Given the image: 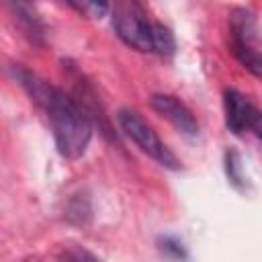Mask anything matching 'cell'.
Here are the masks:
<instances>
[{"label":"cell","mask_w":262,"mask_h":262,"mask_svg":"<svg viewBox=\"0 0 262 262\" xmlns=\"http://www.w3.org/2000/svg\"><path fill=\"white\" fill-rule=\"evenodd\" d=\"M12 76L29 94V98L45 113L57 154L70 162L80 160L92 139V121L76 96L49 84L20 63L12 66Z\"/></svg>","instance_id":"1"},{"label":"cell","mask_w":262,"mask_h":262,"mask_svg":"<svg viewBox=\"0 0 262 262\" xmlns=\"http://www.w3.org/2000/svg\"><path fill=\"white\" fill-rule=\"evenodd\" d=\"M154 25L139 0H115L113 29L127 47L154 53Z\"/></svg>","instance_id":"2"},{"label":"cell","mask_w":262,"mask_h":262,"mask_svg":"<svg viewBox=\"0 0 262 262\" xmlns=\"http://www.w3.org/2000/svg\"><path fill=\"white\" fill-rule=\"evenodd\" d=\"M117 123L121 131L151 160H156L160 166L168 170H180L182 164L174 156V151L158 137V133L151 129V125L133 108H121L117 113Z\"/></svg>","instance_id":"3"},{"label":"cell","mask_w":262,"mask_h":262,"mask_svg":"<svg viewBox=\"0 0 262 262\" xmlns=\"http://www.w3.org/2000/svg\"><path fill=\"white\" fill-rule=\"evenodd\" d=\"M223 113H225V127L233 135L252 133L262 143V111L246 94H242L235 88H225Z\"/></svg>","instance_id":"4"},{"label":"cell","mask_w":262,"mask_h":262,"mask_svg":"<svg viewBox=\"0 0 262 262\" xmlns=\"http://www.w3.org/2000/svg\"><path fill=\"white\" fill-rule=\"evenodd\" d=\"M14 25L18 27V31L23 33V37L37 45L43 47L45 45V23L35 6L33 0H4Z\"/></svg>","instance_id":"5"},{"label":"cell","mask_w":262,"mask_h":262,"mask_svg":"<svg viewBox=\"0 0 262 262\" xmlns=\"http://www.w3.org/2000/svg\"><path fill=\"white\" fill-rule=\"evenodd\" d=\"M149 104L160 117H164L168 123H172L180 133L190 135V137L199 133L196 117L180 98H176L172 94H154L149 98Z\"/></svg>","instance_id":"6"},{"label":"cell","mask_w":262,"mask_h":262,"mask_svg":"<svg viewBox=\"0 0 262 262\" xmlns=\"http://www.w3.org/2000/svg\"><path fill=\"white\" fill-rule=\"evenodd\" d=\"M231 51L237 57V61L252 72L256 78L262 80V53L254 49L252 43H242V41H231Z\"/></svg>","instance_id":"7"},{"label":"cell","mask_w":262,"mask_h":262,"mask_svg":"<svg viewBox=\"0 0 262 262\" xmlns=\"http://www.w3.org/2000/svg\"><path fill=\"white\" fill-rule=\"evenodd\" d=\"M66 4L76 10L84 18L100 20L111 12V2L108 0H66Z\"/></svg>","instance_id":"8"},{"label":"cell","mask_w":262,"mask_h":262,"mask_svg":"<svg viewBox=\"0 0 262 262\" xmlns=\"http://www.w3.org/2000/svg\"><path fill=\"white\" fill-rule=\"evenodd\" d=\"M154 53H158L162 57H168V59L174 57V53H176L174 33L162 23L154 25Z\"/></svg>","instance_id":"9"},{"label":"cell","mask_w":262,"mask_h":262,"mask_svg":"<svg viewBox=\"0 0 262 262\" xmlns=\"http://www.w3.org/2000/svg\"><path fill=\"white\" fill-rule=\"evenodd\" d=\"M158 248H160L162 254L172 256V258H186L188 256L184 246H182V242L178 237H174V235H162L158 239Z\"/></svg>","instance_id":"10"},{"label":"cell","mask_w":262,"mask_h":262,"mask_svg":"<svg viewBox=\"0 0 262 262\" xmlns=\"http://www.w3.org/2000/svg\"><path fill=\"white\" fill-rule=\"evenodd\" d=\"M239 168H242V164H239V156H237L235 151H227V154H225V170H227V178H229V182H231L233 186H237V188L244 186V178H242V174H239Z\"/></svg>","instance_id":"11"}]
</instances>
